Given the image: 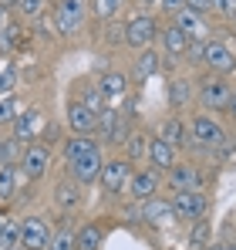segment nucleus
<instances>
[{"label":"nucleus","mask_w":236,"mask_h":250,"mask_svg":"<svg viewBox=\"0 0 236 250\" xmlns=\"http://www.w3.org/2000/svg\"><path fill=\"white\" fill-rule=\"evenodd\" d=\"M51 244V227L44 216H27L20 223V247L24 250H47Z\"/></svg>","instance_id":"20e7f679"},{"label":"nucleus","mask_w":236,"mask_h":250,"mask_svg":"<svg viewBox=\"0 0 236 250\" xmlns=\"http://www.w3.org/2000/svg\"><path fill=\"white\" fill-rule=\"evenodd\" d=\"M51 166V149L47 146H40V142H31L24 152H20V169H24V176H31V179H40L44 172Z\"/></svg>","instance_id":"6e6552de"},{"label":"nucleus","mask_w":236,"mask_h":250,"mask_svg":"<svg viewBox=\"0 0 236 250\" xmlns=\"http://www.w3.org/2000/svg\"><path fill=\"white\" fill-rule=\"evenodd\" d=\"M68 125L75 128V135H91L98 125V112H91L84 102H71L68 105Z\"/></svg>","instance_id":"ddd939ff"},{"label":"nucleus","mask_w":236,"mask_h":250,"mask_svg":"<svg viewBox=\"0 0 236 250\" xmlns=\"http://www.w3.org/2000/svg\"><path fill=\"white\" fill-rule=\"evenodd\" d=\"M202 64H206V68H213L219 78H223V75H230V71H236L233 51H230L226 44H219V41H209V44H206V51H202Z\"/></svg>","instance_id":"1a4fd4ad"},{"label":"nucleus","mask_w":236,"mask_h":250,"mask_svg":"<svg viewBox=\"0 0 236 250\" xmlns=\"http://www.w3.org/2000/svg\"><path fill=\"white\" fill-rule=\"evenodd\" d=\"M230 95H233V88L226 84V78H219V75L199 82V102H202L206 108H213V112L226 108V105H230Z\"/></svg>","instance_id":"7ed1b4c3"},{"label":"nucleus","mask_w":236,"mask_h":250,"mask_svg":"<svg viewBox=\"0 0 236 250\" xmlns=\"http://www.w3.org/2000/svg\"><path fill=\"white\" fill-rule=\"evenodd\" d=\"M98 88H101L105 98H121V95L128 91V78H125L121 71H108V75H101Z\"/></svg>","instance_id":"4be33fe9"},{"label":"nucleus","mask_w":236,"mask_h":250,"mask_svg":"<svg viewBox=\"0 0 236 250\" xmlns=\"http://www.w3.org/2000/svg\"><path fill=\"white\" fill-rule=\"evenodd\" d=\"M17 119V102H14V95H7V98H0V125H10Z\"/></svg>","instance_id":"2f4dec72"},{"label":"nucleus","mask_w":236,"mask_h":250,"mask_svg":"<svg viewBox=\"0 0 236 250\" xmlns=\"http://www.w3.org/2000/svg\"><path fill=\"white\" fill-rule=\"evenodd\" d=\"M132 163L128 159H112V163H105V169H101V186H105V193H121V189H128V179H132Z\"/></svg>","instance_id":"423d86ee"},{"label":"nucleus","mask_w":236,"mask_h":250,"mask_svg":"<svg viewBox=\"0 0 236 250\" xmlns=\"http://www.w3.org/2000/svg\"><path fill=\"white\" fill-rule=\"evenodd\" d=\"M223 250H236V244H223Z\"/></svg>","instance_id":"49530a36"},{"label":"nucleus","mask_w":236,"mask_h":250,"mask_svg":"<svg viewBox=\"0 0 236 250\" xmlns=\"http://www.w3.org/2000/svg\"><path fill=\"white\" fill-rule=\"evenodd\" d=\"M101 169H105V159L95 146L91 152H84L81 159L71 163V176H75V183H95V179H101Z\"/></svg>","instance_id":"9b49d317"},{"label":"nucleus","mask_w":236,"mask_h":250,"mask_svg":"<svg viewBox=\"0 0 236 250\" xmlns=\"http://www.w3.org/2000/svg\"><path fill=\"white\" fill-rule=\"evenodd\" d=\"M206 250H223V244H213V247H206Z\"/></svg>","instance_id":"a18cd8bd"},{"label":"nucleus","mask_w":236,"mask_h":250,"mask_svg":"<svg viewBox=\"0 0 236 250\" xmlns=\"http://www.w3.org/2000/svg\"><path fill=\"white\" fill-rule=\"evenodd\" d=\"M101 244H105V230L98 223H84L75 233V250H101Z\"/></svg>","instance_id":"a211bd4d"},{"label":"nucleus","mask_w":236,"mask_h":250,"mask_svg":"<svg viewBox=\"0 0 236 250\" xmlns=\"http://www.w3.org/2000/svg\"><path fill=\"white\" fill-rule=\"evenodd\" d=\"M158 139H162V142H169L172 149H176V146H193V139L186 135V128H182V122H179V119H165V122H162V135H158Z\"/></svg>","instance_id":"412c9836"},{"label":"nucleus","mask_w":236,"mask_h":250,"mask_svg":"<svg viewBox=\"0 0 236 250\" xmlns=\"http://www.w3.org/2000/svg\"><path fill=\"white\" fill-rule=\"evenodd\" d=\"M169 186L172 189H202V172L189 163H176L169 169Z\"/></svg>","instance_id":"4468645a"},{"label":"nucleus","mask_w":236,"mask_h":250,"mask_svg":"<svg viewBox=\"0 0 236 250\" xmlns=\"http://www.w3.org/2000/svg\"><path fill=\"white\" fill-rule=\"evenodd\" d=\"M3 223H7V220H3V216H0V230H3Z\"/></svg>","instance_id":"09e8293b"},{"label":"nucleus","mask_w":236,"mask_h":250,"mask_svg":"<svg viewBox=\"0 0 236 250\" xmlns=\"http://www.w3.org/2000/svg\"><path fill=\"white\" fill-rule=\"evenodd\" d=\"M206 240H209V227H206V223H196L193 233H189V244L199 247V250H206Z\"/></svg>","instance_id":"473e14b6"},{"label":"nucleus","mask_w":236,"mask_h":250,"mask_svg":"<svg viewBox=\"0 0 236 250\" xmlns=\"http://www.w3.org/2000/svg\"><path fill=\"white\" fill-rule=\"evenodd\" d=\"M47 250H75V233H71V230L54 233V237H51V244H47Z\"/></svg>","instance_id":"7c9ffc66"},{"label":"nucleus","mask_w":236,"mask_h":250,"mask_svg":"<svg viewBox=\"0 0 236 250\" xmlns=\"http://www.w3.org/2000/svg\"><path fill=\"white\" fill-rule=\"evenodd\" d=\"M156 71H158V54L152 51V47L138 51V58H135V78L145 82V78H152Z\"/></svg>","instance_id":"5701e85b"},{"label":"nucleus","mask_w":236,"mask_h":250,"mask_svg":"<svg viewBox=\"0 0 236 250\" xmlns=\"http://www.w3.org/2000/svg\"><path fill=\"white\" fill-rule=\"evenodd\" d=\"M14 84H17V75H14V68H0V98H7Z\"/></svg>","instance_id":"f704fd0d"},{"label":"nucleus","mask_w":236,"mask_h":250,"mask_svg":"<svg viewBox=\"0 0 236 250\" xmlns=\"http://www.w3.org/2000/svg\"><path fill=\"white\" fill-rule=\"evenodd\" d=\"M158 7L169 14H179V10H186V0H158Z\"/></svg>","instance_id":"58836bf2"},{"label":"nucleus","mask_w":236,"mask_h":250,"mask_svg":"<svg viewBox=\"0 0 236 250\" xmlns=\"http://www.w3.org/2000/svg\"><path fill=\"white\" fill-rule=\"evenodd\" d=\"M145 142H149L145 135H128V142H125V146H128V163H132V159H142V156L149 152Z\"/></svg>","instance_id":"c756f323"},{"label":"nucleus","mask_w":236,"mask_h":250,"mask_svg":"<svg viewBox=\"0 0 236 250\" xmlns=\"http://www.w3.org/2000/svg\"><path fill=\"white\" fill-rule=\"evenodd\" d=\"M213 10L223 17H236V0H213Z\"/></svg>","instance_id":"4c0bfd02"},{"label":"nucleus","mask_w":236,"mask_h":250,"mask_svg":"<svg viewBox=\"0 0 236 250\" xmlns=\"http://www.w3.org/2000/svg\"><path fill=\"white\" fill-rule=\"evenodd\" d=\"M98 135L105 139V142H121L125 139V125H121V119H118V112H112V108H105V112H98Z\"/></svg>","instance_id":"dca6fc26"},{"label":"nucleus","mask_w":236,"mask_h":250,"mask_svg":"<svg viewBox=\"0 0 236 250\" xmlns=\"http://www.w3.org/2000/svg\"><path fill=\"white\" fill-rule=\"evenodd\" d=\"M7 27H10V7L0 3V31H7Z\"/></svg>","instance_id":"a19ab883"},{"label":"nucleus","mask_w":236,"mask_h":250,"mask_svg":"<svg viewBox=\"0 0 236 250\" xmlns=\"http://www.w3.org/2000/svg\"><path fill=\"white\" fill-rule=\"evenodd\" d=\"M158 34H162V31H158L156 17H149V14H138V17H132V21L125 24V31H121L125 44H132L135 51H145V47L156 41Z\"/></svg>","instance_id":"f257e3e1"},{"label":"nucleus","mask_w":236,"mask_h":250,"mask_svg":"<svg viewBox=\"0 0 236 250\" xmlns=\"http://www.w3.org/2000/svg\"><path fill=\"white\" fill-rule=\"evenodd\" d=\"M149 159H152L156 169H172L176 166V149L169 142H162V139H152L149 142Z\"/></svg>","instance_id":"aec40b11"},{"label":"nucleus","mask_w":236,"mask_h":250,"mask_svg":"<svg viewBox=\"0 0 236 250\" xmlns=\"http://www.w3.org/2000/svg\"><path fill=\"white\" fill-rule=\"evenodd\" d=\"M169 98H172V105H182V102L189 98V84L186 82H172L169 84Z\"/></svg>","instance_id":"72a5a7b5"},{"label":"nucleus","mask_w":236,"mask_h":250,"mask_svg":"<svg viewBox=\"0 0 236 250\" xmlns=\"http://www.w3.org/2000/svg\"><path fill=\"white\" fill-rule=\"evenodd\" d=\"M142 220L152 223V227H172V223H179V213H176V207L169 200L152 196V200L142 203Z\"/></svg>","instance_id":"9d476101"},{"label":"nucleus","mask_w":236,"mask_h":250,"mask_svg":"<svg viewBox=\"0 0 236 250\" xmlns=\"http://www.w3.org/2000/svg\"><path fill=\"white\" fill-rule=\"evenodd\" d=\"M20 244V223H3L0 230V250H17Z\"/></svg>","instance_id":"bb28decb"},{"label":"nucleus","mask_w":236,"mask_h":250,"mask_svg":"<svg viewBox=\"0 0 236 250\" xmlns=\"http://www.w3.org/2000/svg\"><path fill=\"white\" fill-rule=\"evenodd\" d=\"M233 21H236V17H233Z\"/></svg>","instance_id":"8fccbe9b"},{"label":"nucleus","mask_w":236,"mask_h":250,"mask_svg":"<svg viewBox=\"0 0 236 250\" xmlns=\"http://www.w3.org/2000/svg\"><path fill=\"white\" fill-rule=\"evenodd\" d=\"M95 149V142L88 139V135H75V139H68V146H64V159H68V166L75 163V159H81L84 152H91Z\"/></svg>","instance_id":"a878e982"},{"label":"nucleus","mask_w":236,"mask_h":250,"mask_svg":"<svg viewBox=\"0 0 236 250\" xmlns=\"http://www.w3.org/2000/svg\"><path fill=\"white\" fill-rule=\"evenodd\" d=\"M158 38H162V47H165V54H169V58L186 54V51H189V44H193L186 34H182V31H179V27H176V24H172V27H165Z\"/></svg>","instance_id":"6ab92c4d"},{"label":"nucleus","mask_w":236,"mask_h":250,"mask_svg":"<svg viewBox=\"0 0 236 250\" xmlns=\"http://www.w3.org/2000/svg\"><path fill=\"white\" fill-rule=\"evenodd\" d=\"M142 3H145V7H158V0H142Z\"/></svg>","instance_id":"c03bdc74"},{"label":"nucleus","mask_w":236,"mask_h":250,"mask_svg":"<svg viewBox=\"0 0 236 250\" xmlns=\"http://www.w3.org/2000/svg\"><path fill=\"white\" fill-rule=\"evenodd\" d=\"M172 207H176L179 216L202 220V216H206V209H209V200H206V193H202V189H176Z\"/></svg>","instance_id":"39448f33"},{"label":"nucleus","mask_w":236,"mask_h":250,"mask_svg":"<svg viewBox=\"0 0 236 250\" xmlns=\"http://www.w3.org/2000/svg\"><path fill=\"white\" fill-rule=\"evenodd\" d=\"M115 10H118V0H95V14H98V17H105V21H108Z\"/></svg>","instance_id":"e433bc0d"},{"label":"nucleus","mask_w":236,"mask_h":250,"mask_svg":"<svg viewBox=\"0 0 236 250\" xmlns=\"http://www.w3.org/2000/svg\"><path fill=\"white\" fill-rule=\"evenodd\" d=\"M0 163H3V139H0Z\"/></svg>","instance_id":"de8ad7c7"},{"label":"nucleus","mask_w":236,"mask_h":250,"mask_svg":"<svg viewBox=\"0 0 236 250\" xmlns=\"http://www.w3.org/2000/svg\"><path fill=\"white\" fill-rule=\"evenodd\" d=\"M0 3H3V7H14V3H20V0H0Z\"/></svg>","instance_id":"37998d69"},{"label":"nucleus","mask_w":236,"mask_h":250,"mask_svg":"<svg viewBox=\"0 0 236 250\" xmlns=\"http://www.w3.org/2000/svg\"><path fill=\"white\" fill-rule=\"evenodd\" d=\"M17 41H20V27H7V31H0V54H10L14 47H17Z\"/></svg>","instance_id":"c85d7f7f"},{"label":"nucleus","mask_w":236,"mask_h":250,"mask_svg":"<svg viewBox=\"0 0 236 250\" xmlns=\"http://www.w3.org/2000/svg\"><path fill=\"white\" fill-rule=\"evenodd\" d=\"M158 189V172L156 169H135L132 172V179H128V196L132 200H138V203H145V200H152Z\"/></svg>","instance_id":"f8f14e48"},{"label":"nucleus","mask_w":236,"mask_h":250,"mask_svg":"<svg viewBox=\"0 0 236 250\" xmlns=\"http://www.w3.org/2000/svg\"><path fill=\"white\" fill-rule=\"evenodd\" d=\"M226 112L236 119V88H233V95H230V105H226Z\"/></svg>","instance_id":"79ce46f5"},{"label":"nucleus","mask_w":236,"mask_h":250,"mask_svg":"<svg viewBox=\"0 0 236 250\" xmlns=\"http://www.w3.org/2000/svg\"><path fill=\"white\" fill-rule=\"evenodd\" d=\"M17 193V172L10 163L0 166V203H10V196Z\"/></svg>","instance_id":"393cba45"},{"label":"nucleus","mask_w":236,"mask_h":250,"mask_svg":"<svg viewBox=\"0 0 236 250\" xmlns=\"http://www.w3.org/2000/svg\"><path fill=\"white\" fill-rule=\"evenodd\" d=\"M54 27L64 38L78 34L81 27H84V0H61L54 7Z\"/></svg>","instance_id":"f03ea898"},{"label":"nucleus","mask_w":236,"mask_h":250,"mask_svg":"<svg viewBox=\"0 0 236 250\" xmlns=\"http://www.w3.org/2000/svg\"><path fill=\"white\" fill-rule=\"evenodd\" d=\"M81 102H84L91 112H105V95H101V88H98V84H95V88H84Z\"/></svg>","instance_id":"cd10ccee"},{"label":"nucleus","mask_w":236,"mask_h":250,"mask_svg":"<svg viewBox=\"0 0 236 250\" xmlns=\"http://www.w3.org/2000/svg\"><path fill=\"white\" fill-rule=\"evenodd\" d=\"M40 112L38 108H27V112H20L17 119H14V142L20 146V142H31L34 135H38V128H40Z\"/></svg>","instance_id":"2eb2a0df"},{"label":"nucleus","mask_w":236,"mask_h":250,"mask_svg":"<svg viewBox=\"0 0 236 250\" xmlns=\"http://www.w3.org/2000/svg\"><path fill=\"white\" fill-rule=\"evenodd\" d=\"M176 27H179V31H182V34H186L189 41H193V38H202V34H206V21H202V14L189 10V7L176 14Z\"/></svg>","instance_id":"f3484780"},{"label":"nucleus","mask_w":236,"mask_h":250,"mask_svg":"<svg viewBox=\"0 0 236 250\" xmlns=\"http://www.w3.org/2000/svg\"><path fill=\"white\" fill-rule=\"evenodd\" d=\"M186 7L196 14H206V10H213V0H186Z\"/></svg>","instance_id":"ea45409f"},{"label":"nucleus","mask_w":236,"mask_h":250,"mask_svg":"<svg viewBox=\"0 0 236 250\" xmlns=\"http://www.w3.org/2000/svg\"><path fill=\"white\" fill-rule=\"evenodd\" d=\"M193 146H206V149L226 146L223 125H216L213 119H206V115H196V119H193Z\"/></svg>","instance_id":"0eeeda50"},{"label":"nucleus","mask_w":236,"mask_h":250,"mask_svg":"<svg viewBox=\"0 0 236 250\" xmlns=\"http://www.w3.org/2000/svg\"><path fill=\"white\" fill-rule=\"evenodd\" d=\"M78 200L81 196H78V186H75V183H58V186H54V203L61 209H75Z\"/></svg>","instance_id":"b1692460"},{"label":"nucleus","mask_w":236,"mask_h":250,"mask_svg":"<svg viewBox=\"0 0 236 250\" xmlns=\"http://www.w3.org/2000/svg\"><path fill=\"white\" fill-rule=\"evenodd\" d=\"M17 7H20L24 17H40V14H44V0H20Z\"/></svg>","instance_id":"c9c22d12"}]
</instances>
